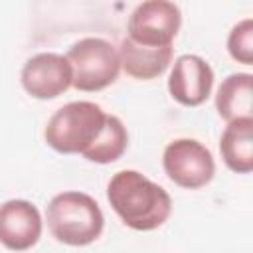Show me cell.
<instances>
[{
    "instance_id": "cell-11",
    "label": "cell",
    "mask_w": 253,
    "mask_h": 253,
    "mask_svg": "<svg viewBox=\"0 0 253 253\" xmlns=\"http://www.w3.org/2000/svg\"><path fill=\"white\" fill-rule=\"evenodd\" d=\"M219 152L231 172L249 174L253 170V117L227 123L219 138Z\"/></svg>"
},
{
    "instance_id": "cell-14",
    "label": "cell",
    "mask_w": 253,
    "mask_h": 253,
    "mask_svg": "<svg viewBox=\"0 0 253 253\" xmlns=\"http://www.w3.org/2000/svg\"><path fill=\"white\" fill-rule=\"evenodd\" d=\"M229 55L243 65H253V20L245 18L237 22L227 36Z\"/></svg>"
},
{
    "instance_id": "cell-10",
    "label": "cell",
    "mask_w": 253,
    "mask_h": 253,
    "mask_svg": "<svg viewBox=\"0 0 253 253\" xmlns=\"http://www.w3.org/2000/svg\"><path fill=\"white\" fill-rule=\"evenodd\" d=\"M119 61L121 69L134 77V79H154L162 75L174 57V47L172 45H162V47H148L134 43L132 40L125 38L119 45Z\"/></svg>"
},
{
    "instance_id": "cell-7",
    "label": "cell",
    "mask_w": 253,
    "mask_h": 253,
    "mask_svg": "<svg viewBox=\"0 0 253 253\" xmlns=\"http://www.w3.org/2000/svg\"><path fill=\"white\" fill-rule=\"evenodd\" d=\"M20 81L30 97L47 101L63 95L71 87L73 73L65 55L53 51H42L32 55L24 63Z\"/></svg>"
},
{
    "instance_id": "cell-6",
    "label": "cell",
    "mask_w": 253,
    "mask_h": 253,
    "mask_svg": "<svg viewBox=\"0 0 253 253\" xmlns=\"http://www.w3.org/2000/svg\"><path fill=\"white\" fill-rule=\"evenodd\" d=\"M182 26V12L172 0H142L128 16V40L148 47L172 45Z\"/></svg>"
},
{
    "instance_id": "cell-2",
    "label": "cell",
    "mask_w": 253,
    "mask_h": 253,
    "mask_svg": "<svg viewBox=\"0 0 253 253\" xmlns=\"http://www.w3.org/2000/svg\"><path fill=\"white\" fill-rule=\"evenodd\" d=\"M107 117L109 113L93 101H71L49 117L43 138L59 154H81L85 158L101 138Z\"/></svg>"
},
{
    "instance_id": "cell-9",
    "label": "cell",
    "mask_w": 253,
    "mask_h": 253,
    "mask_svg": "<svg viewBox=\"0 0 253 253\" xmlns=\"http://www.w3.org/2000/svg\"><path fill=\"white\" fill-rule=\"evenodd\" d=\"M43 229L40 210L28 200H8L0 206V243L12 251L32 249Z\"/></svg>"
},
{
    "instance_id": "cell-13",
    "label": "cell",
    "mask_w": 253,
    "mask_h": 253,
    "mask_svg": "<svg viewBox=\"0 0 253 253\" xmlns=\"http://www.w3.org/2000/svg\"><path fill=\"white\" fill-rule=\"evenodd\" d=\"M126 146H128V132H126V126L123 125V121H121L119 117L109 115L101 138H99L97 144L87 152L85 160L95 162V164H111V162L119 160V158L125 154Z\"/></svg>"
},
{
    "instance_id": "cell-1",
    "label": "cell",
    "mask_w": 253,
    "mask_h": 253,
    "mask_svg": "<svg viewBox=\"0 0 253 253\" xmlns=\"http://www.w3.org/2000/svg\"><path fill=\"white\" fill-rule=\"evenodd\" d=\"M107 200L121 221L134 231H152L172 213L170 194L138 170L117 172L107 186Z\"/></svg>"
},
{
    "instance_id": "cell-12",
    "label": "cell",
    "mask_w": 253,
    "mask_h": 253,
    "mask_svg": "<svg viewBox=\"0 0 253 253\" xmlns=\"http://www.w3.org/2000/svg\"><path fill=\"white\" fill-rule=\"evenodd\" d=\"M215 109L225 123L243 117H253V75L251 73L227 75L217 87Z\"/></svg>"
},
{
    "instance_id": "cell-4",
    "label": "cell",
    "mask_w": 253,
    "mask_h": 253,
    "mask_svg": "<svg viewBox=\"0 0 253 253\" xmlns=\"http://www.w3.org/2000/svg\"><path fill=\"white\" fill-rule=\"evenodd\" d=\"M73 81L71 87L83 93L103 91L113 85L121 71L117 47L103 38H83L65 53Z\"/></svg>"
},
{
    "instance_id": "cell-5",
    "label": "cell",
    "mask_w": 253,
    "mask_h": 253,
    "mask_svg": "<svg viewBox=\"0 0 253 253\" xmlns=\"http://www.w3.org/2000/svg\"><path fill=\"white\" fill-rule=\"evenodd\" d=\"M166 176L180 188L200 190L215 174V162L208 146L196 138H176L166 144L162 154Z\"/></svg>"
},
{
    "instance_id": "cell-8",
    "label": "cell",
    "mask_w": 253,
    "mask_h": 253,
    "mask_svg": "<svg viewBox=\"0 0 253 253\" xmlns=\"http://www.w3.org/2000/svg\"><path fill=\"white\" fill-rule=\"evenodd\" d=\"M213 87V69L194 53L174 59L168 75V91L172 99L184 107H200L208 101Z\"/></svg>"
},
{
    "instance_id": "cell-3",
    "label": "cell",
    "mask_w": 253,
    "mask_h": 253,
    "mask_svg": "<svg viewBox=\"0 0 253 253\" xmlns=\"http://www.w3.org/2000/svg\"><path fill=\"white\" fill-rule=\"evenodd\" d=\"M45 221L51 237L73 247L97 241L105 227V215L95 198L75 190L55 194L49 200Z\"/></svg>"
}]
</instances>
